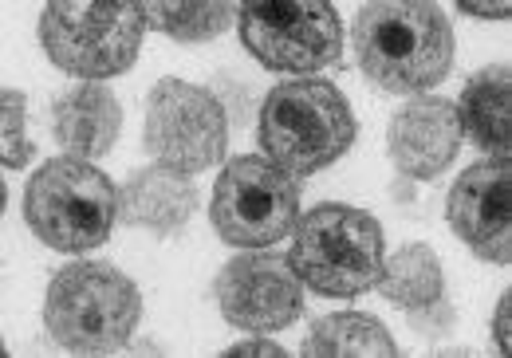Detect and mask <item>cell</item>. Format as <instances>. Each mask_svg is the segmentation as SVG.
Returning <instances> with one entry per match:
<instances>
[{"label":"cell","instance_id":"cell-1","mask_svg":"<svg viewBox=\"0 0 512 358\" xmlns=\"http://www.w3.org/2000/svg\"><path fill=\"white\" fill-rule=\"evenodd\" d=\"M359 71L386 95L438 87L453 67V28L438 4H367L351 32Z\"/></svg>","mask_w":512,"mask_h":358},{"label":"cell","instance_id":"cell-2","mask_svg":"<svg viewBox=\"0 0 512 358\" xmlns=\"http://www.w3.org/2000/svg\"><path fill=\"white\" fill-rule=\"evenodd\" d=\"M355 111L327 79L304 75L272 87L256 115V142L292 178L320 174L355 146Z\"/></svg>","mask_w":512,"mask_h":358},{"label":"cell","instance_id":"cell-3","mask_svg":"<svg viewBox=\"0 0 512 358\" xmlns=\"http://www.w3.org/2000/svg\"><path fill=\"white\" fill-rule=\"evenodd\" d=\"M142 319V296L115 264L75 260L44 296V327L71 355H111L127 347Z\"/></svg>","mask_w":512,"mask_h":358},{"label":"cell","instance_id":"cell-4","mask_svg":"<svg viewBox=\"0 0 512 358\" xmlns=\"http://www.w3.org/2000/svg\"><path fill=\"white\" fill-rule=\"evenodd\" d=\"M300 284L327 299H355L379 288L386 264L383 225L367 209L351 205H316L296 221L288 252Z\"/></svg>","mask_w":512,"mask_h":358},{"label":"cell","instance_id":"cell-5","mask_svg":"<svg viewBox=\"0 0 512 358\" xmlns=\"http://www.w3.org/2000/svg\"><path fill=\"white\" fill-rule=\"evenodd\" d=\"M24 221L52 252H95L99 244H107L119 221V189L99 166L83 158H52L24 189Z\"/></svg>","mask_w":512,"mask_h":358},{"label":"cell","instance_id":"cell-6","mask_svg":"<svg viewBox=\"0 0 512 358\" xmlns=\"http://www.w3.org/2000/svg\"><path fill=\"white\" fill-rule=\"evenodd\" d=\"M146 36L142 4L130 0H52L40 16V48L60 71L99 83L134 67Z\"/></svg>","mask_w":512,"mask_h":358},{"label":"cell","instance_id":"cell-7","mask_svg":"<svg viewBox=\"0 0 512 358\" xmlns=\"http://www.w3.org/2000/svg\"><path fill=\"white\" fill-rule=\"evenodd\" d=\"M237 28L260 67L280 75H316L343 56V24L327 0H249Z\"/></svg>","mask_w":512,"mask_h":358},{"label":"cell","instance_id":"cell-8","mask_svg":"<svg viewBox=\"0 0 512 358\" xmlns=\"http://www.w3.org/2000/svg\"><path fill=\"white\" fill-rule=\"evenodd\" d=\"M209 217L225 244L237 248L276 244L300 221V185L260 154L233 158L213 185Z\"/></svg>","mask_w":512,"mask_h":358},{"label":"cell","instance_id":"cell-9","mask_svg":"<svg viewBox=\"0 0 512 358\" xmlns=\"http://www.w3.org/2000/svg\"><path fill=\"white\" fill-rule=\"evenodd\" d=\"M146 150L182 174H201L217 166L229 150V115L197 83L158 79L146 99Z\"/></svg>","mask_w":512,"mask_h":358},{"label":"cell","instance_id":"cell-10","mask_svg":"<svg viewBox=\"0 0 512 358\" xmlns=\"http://www.w3.org/2000/svg\"><path fill=\"white\" fill-rule=\"evenodd\" d=\"M217 307L241 331H284L304 315V292L292 264L276 252H245L217 276Z\"/></svg>","mask_w":512,"mask_h":358},{"label":"cell","instance_id":"cell-11","mask_svg":"<svg viewBox=\"0 0 512 358\" xmlns=\"http://www.w3.org/2000/svg\"><path fill=\"white\" fill-rule=\"evenodd\" d=\"M449 229L461 244L489 260H512V158H485L453 181L446 197Z\"/></svg>","mask_w":512,"mask_h":358},{"label":"cell","instance_id":"cell-12","mask_svg":"<svg viewBox=\"0 0 512 358\" xmlns=\"http://www.w3.org/2000/svg\"><path fill=\"white\" fill-rule=\"evenodd\" d=\"M386 146H390V158H394L402 178L434 181L438 174H446V166L461 150L457 107L449 99H438V95L410 99L390 119Z\"/></svg>","mask_w":512,"mask_h":358},{"label":"cell","instance_id":"cell-13","mask_svg":"<svg viewBox=\"0 0 512 358\" xmlns=\"http://www.w3.org/2000/svg\"><path fill=\"white\" fill-rule=\"evenodd\" d=\"M197 213V185L190 174L170 170L162 162L134 170L119 189V217L150 233H178Z\"/></svg>","mask_w":512,"mask_h":358},{"label":"cell","instance_id":"cell-14","mask_svg":"<svg viewBox=\"0 0 512 358\" xmlns=\"http://www.w3.org/2000/svg\"><path fill=\"white\" fill-rule=\"evenodd\" d=\"M119 130H123V107L99 83L71 87L52 107V134L71 158H103L115 146Z\"/></svg>","mask_w":512,"mask_h":358},{"label":"cell","instance_id":"cell-15","mask_svg":"<svg viewBox=\"0 0 512 358\" xmlns=\"http://www.w3.org/2000/svg\"><path fill=\"white\" fill-rule=\"evenodd\" d=\"M457 122L461 138H469L489 158H512V71L505 63H493L465 79Z\"/></svg>","mask_w":512,"mask_h":358},{"label":"cell","instance_id":"cell-16","mask_svg":"<svg viewBox=\"0 0 512 358\" xmlns=\"http://www.w3.org/2000/svg\"><path fill=\"white\" fill-rule=\"evenodd\" d=\"M308 358H394L398 347L383 327V319L363 311H335L323 315L304 339Z\"/></svg>","mask_w":512,"mask_h":358},{"label":"cell","instance_id":"cell-17","mask_svg":"<svg viewBox=\"0 0 512 358\" xmlns=\"http://www.w3.org/2000/svg\"><path fill=\"white\" fill-rule=\"evenodd\" d=\"M379 292L394 307H402V311H414V307L438 299L446 292L442 260L434 256L430 244H406L402 252L386 256L383 276H379Z\"/></svg>","mask_w":512,"mask_h":358},{"label":"cell","instance_id":"cell-18","mask_svg":"<svg viewBox=\"0 0 512 358\" xmlns=\"http://www.w3.org/2000/svg\"><path fill=\"white\" fill-rule=\"evenodd\" d=\"M142 16H146V28H158L162 36L178 40V44H209L217 40L237 8L233 4H174V0H154V4H142Z\"/></svg>","mask_w":512,"mask_h":358},{"label":"cell","instance_id":"cell-19","mask_svg":"<svg viewBox=\"0 0 512 358\" xmlns=\"http://www.w3.org/2000/svg\"><path fill=\"white\" fill-rule=\"evenodd\" d=\"M24 119H28V99L24 91H0V166L4 170H24L36 154V146L24 134Z\"/></svg>","mask_w":512,"mask_h":358},{"label":"cell","instance_id":"cell-20","mask_svg":"<svg viewBox=\"0 0 512 358\" xmlns=\"http://www.w3.org/2000/svg\"><path fill=\"white\" fill-rule=\"evenodd\" d=\"M410 327L422 335V339H449L453 335V327H457V307L446 299V292L438 299H430V303H422V307H414L410 311Z\"/></svg>","mask_w":512,"mask_h":358},{"label":"cell","instance_id":"cell-21","mask_svg":"<svg viewBox=\"0 0 512 358\" xmlns=\"http://www.w3.org/2000/svg\"><path fill=\"white\" fill-rule=\"evenodd\" d=\"M493 347L497 355H512V292H501L493 311Z\"/></svg>","mask_w":512,"mask_h":358},{"label":"cell","instance_id":"cell-22","mask_svg":"<svg viewBox=\"0 0 512 358\" xmlns=\"http://www.w3.org/2000/svg\"><path fill=\"white\" fill-rule=\"evenodd\" d=\"M465 16H481V20H509L512 8L505 0H461Z\"/></svg>","mask_w":512,"mask_h":358},{"label":"cell","instance_id":"cell-23","mask_svg":"<svg viewBox=\"0 0 512 358\" xmlns=\"http://www.w3.org/2000/svg\"><path fill=\"white\" fill-rule=\"evenodd\" d=\"M284 351L276 347V343H268V339H245V343H233L225 358H280Z\"/></svg>","mask_w":512,"mask_h":358},{"label":"cell","instance_id":"cell-24","mask_svg":"<svg viewBox=\"0 0 512 358\" xmlns=\"http://www.w3.org/2000/svg\"><path fill=\"white\" fill-rule=\"evenodd\" d=\"M130 355H162L154 343H130Z\"/></svg>","mask_w":512,"mask_h":358}]
</instances>
